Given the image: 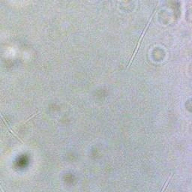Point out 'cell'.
I'll use <instances>...</instances> for the list:
<instances>
[{
	"mask_svg": "<svg viewBox=\"0 0 192 192\" xmlns=\"http://www.w3.org/2000/svg\"><path fill=\"white\" fill-rule=\"evenodd\" d=\"M154 13H155V11H154V12H153V14H152V15H151V17H150V20H149V21L148 24H147V26H146V28H145V29H144V31H143V34H142V35H141V38H140V41H139V44H138V45H137V48H136V50H135V51H134V56H133V57H132V58H131V62H130V64H129L128 66H130V65H131V62H132V61H133V59H134V56H135V54H136V53H137V50H138L139 47H140V43H141V41H142V39H143V35H144L145 32H146V31H147V28H148L149 25V24H150V21H151V20H152V18H153V15H154Z\"/></svg>",
	"mask_w": 192,
	"mask_h": 192,
	"instance_id": "1",
	"label": "cell"
}]
</instances>
